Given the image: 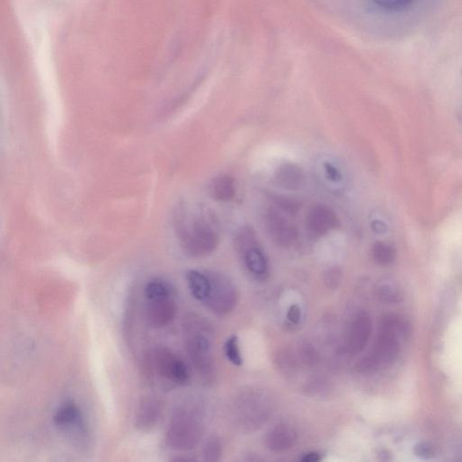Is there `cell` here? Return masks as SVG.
Listing matches in <instances>:
<instances>
[{
	"mask_svg": "<svg viewBox=\"0 0 462 462\" xmlns=\"http://www.w3.org/2000/svg\"><path fill=\"white\" fill-rule=\"evenodd\" d=\"M174 226L182 248L192 258L210 255L218 247L219 236L204 211L182 204L175 211Z\"/></svg>",
	"mask_w": 462,
	"mask_h": 462,
	"instance_id": "cell-1",
	"label": "cell"
},
{
	"mask_svg": "<svg viewBox=\"0 0 462 462\" xmlns=\"http://www.w3.org/2000/svg\"><path fill=\"white\" fill-rule=\"evenodd\" d=\"M185 348L192 365L201 377L209 379L214 374L210 328L201 317L190 315L184 319Z\"/></svg>",
	"mask_w": 462,
	"mask_h": 462,
	"instance_id": "cell-2",
	"label": "cell"
},
{
	"mask_svg": "<svg viewBox=\"0 0 462 462\" xmlns=\"http://www.w3.org/2000/svg\"><path fill=\"white\" fill-rule=\"evenodd\" d=\"M202 431L204 426L197 411L187 406L178 407L165 430V446L175 451L191 450L200 441Z\"/></svg>",
	"mask_w": 462,
	"mask_h": 462,
	"instance_id": "cell-3",
	"label": "cell"
},
{
	"mask_svg": "<svg viewBox=\"0 0 462 462\" xmlns=\"http://www.w3.org/2000/svg\"><path fill=\"white\" fill-rule=\"evenodd\" d=\"M144 293L148 323L157 329L169 325L177 313L173 286L165 280L153 279L145 286Z\"/></svg>",
	"mask_w": 462,
	"mask_h": 462,
	"instance_id": "cell-4",
	"label": "cell"
},
{
	"mask_svg": "<svg viewBox=\"0 0 462 462\" xmlns=\"http://www.w3.org/2000/svg\"><path fill=\"white\" fill-rule=\"evenodd\" d=\"M147 374L161 377L167 382L184 386L190 379L187 363L167 347H157L147 357Z\"/></svg>",
	"mask_w": 462,
	"mask_h": 462,
	"instance_id": "cell-5",
	"label": "cell"
},
{
	"mask_svg": "<svg viewBox=\"0 0 462 462\" xmlns=\"http://www.w3.org/2000/svg\"><path fill=\"white\" fill-rule=\"evenodd\" d=\"M400 352V338L389 330L380 329L372 350L357 365L359 373L369 374L386 369L394 362Z\"/></svg>",
	"mask_w": 462,
	"mask_h": 462,
	"instance_id": "cell-6",
	"label": "cell"
},
{
	"mask_svg": "<svg viewBox=\"0 0 462 462\" xmlns=\"http://www.w3.org/2000/svg\"><path fill=\"white\" fill-rule=\"evenodd\" d=\"M211 291L204 303L216 315L231 313L237 305L238 295L232 282L221 275L211 274Z\"/></svg>",
	"mask_w": 462,
	"mask_h": 462,
	"instance_id": "cell-7",
	"label": "cell"
},
{
	"mask_svg": "<svg viewBox=\"0 0 462 462\" xmlns=\"http://www.w3.org/2000/svg\"><path fill=\"white\" fill-rule=\"evenodd\" d=\"M53 424L59 430L73 437L77 443L87 437V426L83 414L78 404L67 400L57 408L53 417Z\"/></svg>",
	"mask_w": 462,
	"mask_h": 462,
	"instance_id": "cell-8",
	"label": "cell"
},
{
	"mask_svg": "<svg viewBox=\"0 0 462 462\" xmlns=\"http://www.w3.org/2000/svg\"><path fill=\"white\" fill-rule=\"evenodd\" d=\"M266 227L273 241L281 247L288 248L298 239V231L295 226L274 210L269 211L266 214Z\"/></svg>",
	"mask_w": 462,
	"mask_h": 462,
	"instance_id": "cell-9",
	"label": "cell"
},
{
	"mask_svg": "<svg viewBox=\"0 0 462 462\" xmlns=\"http://www.w3.org/2000/svg\"><path fill=\"white\" fill-rule=\"evenodd\" d=\"M338 224V217L335 211L327 205H315L306 216L307 231L313 236L325 235Z\"/></svg>",
	"mask_w": 462,
	"mask_h": 462,
	"instance_id": "cell-10",
	"label": "cell"
},
{
	"mask_svg": "<svg viewBox=\"0 0 462 462\" xmlns=\"http://www.w3.org/2000/svg\"><path fill=\"white\" fill-rule=\"evenodd\" d=\"M372 320L365 312L357 313L350 327L348 350L353 355L362 352L372 333Z\"/></svg>",
	"mask_w": 462,
	"mask_h": 462,
	"instance_id": "cell-11",
	"label": "cell"
},
{
	"mask_svg": "<svg viewBox=\"0 0 462 462\" xmlns=\"http://www.w3.org/2000/svg\"><path fill=\"white\" fill-rule=\"evenodd\" d=\"M163 414V404L156 397L141 401L135 416V426L141 431H148L157 426Z\"/></svg>",
	"mask_w": 462,
	"mask_h": 462,
	"instance_id": "cell-12",
	"label": "cell"
},
{
	"mask_svg": "<svg viewBox=\"0 0 462 462\" xmlns=\"http://www.w3.org/2000/svg\"><path fill=\"white\" fill-rule=\"evenodd\" d=\"M298 441V433L295 428L286 424H280L272 428L266 436V446L275 453L288 451Z\"/></svg>",
	"mask_w": 462,
	"mask_h": 462,
	"instance_id": "cell-13",
	"label": "cell"
},
{
	"mask_svg": "<svg viewBox=\"0 0 462 462\" xmlns=\"http://www.w3.org/2000/svg\"><path fill=\"white\" fill-rule=\"evenodd\" d=\"M276 184L286 190H299L305 183V174L298 165L291 163L282 164L275 175Z\"/></svg>",
	"mask_w": 462,
	"mask_h": 462,
	"instance_id": "cell-14",
	"label": "cell"
},
{
	"mask_svg": "<svg viewBox=\"0 0 462 462\" xmlns=\"http://www.w3.org/2000/svg\"><path fill=\"white\" fill-rule=\"evenodd\" d=\"M261 397H256V399L249 400L247 402V406L243 407L241 412V421L242 423L246 424L248 427H255L259 423L262 424L263 420H266L268 416V411H266V406L265 401L259 399Z\"/></svg>",
	"mask_w": 462,
	"mask_h": 462,
	"instance_id": "cell-15",
	"label": "cell"
},
{
	"mask_svg": "<svg viewBox=\"0 0 462 462\" xmlns=\"http://www.w3.org/2000/svg\"><path fill=\"white\" fill-rule=\"evenodd\" d=\"M187 279L192 296L198 301L204 303L211 291L210 275L197 271L187 273Z\"/></svg>",
	"mask_w": 462,
	"mask_h": 462,
	"instance_id": "cell-16",
	"label": "cell"
},
{
	"mask_svg": "<svg viewBox=\"0 0 462 462\" xmlns=\"http://www.w3.org/2000/svg\"><path fill=\"white\" fill-rule=\"evenodd\" d=\"M211 194L215 201H231L235 195L234 179L228 174L215 178L211 185Z\"/></svg>",
	"mask_w": 462,
	"mask_h": 462,
	"instance_id": "cell-17",
	"label": "cell"
},
{
	"mask_svg": "<svg viewBox=\"0 0 462 462\" xmlns=\"http://www.w3.org/2000/svg\"><path fill=\"white\" fill-rule=\"evenodd\" d=\"M245 262L248 271L255 275H264L268 272V261L264 253L256 246L245 252Z\"/></svg>",
	"mask_w": 462,
	"mask_h": 462,
	"instance_id": "cell-18",
	"label": "cell"
},
{
	"mask_svg": "<svg viewBox=\"0 0 462 462\" xmlns=\"http://www.w3.org/2000/svg\"><path fill=\"white\" fill-rule=\"evenodd\" d=\"M374 261L380 266H389L396 261L397 251L392 245L384 242H377L373 245Z\"/></svg>",
	"mask_w": 462,
	"mask_h": 462,
	"instance_id": "cell-19",
	"label": "cell"
},
{
	"mask_svg": "<svg viewBox=\"0 0 462 462\" xmlns=\"http://www.w3.org/2000/svg\"><path fill=\"white\" fill-rule=\"evenodd\" d=\"M380 329L389 330L399 338H406L409 335V325L399 316L389 315L381 320Z\"/></svg>",
	"mask_w": 462,
	"mask_h": 462,
	"instance_id": "cell-20",
	"label": "cell"
},
{
	"mask_svg": "<svg viewBox=\"0 0 462 462\" xmlns=\"http://www.w3.org/2000/svg\"><path fill=\"white\" fill-rule=\"evenodd\" d=\"M376 295L381 302L387 303H399L402 299V295L399 290L387 284L380 285L376 289Z\"/></svg>",
	"mask_w": 462,
	"mask_h": 462,
	"instance_id": "cell-21",
	"label": "cell"
},
{
	"mask_svg": "<svg viewBox=\"0 0 462 462\" xmlns=\"http://www.w3.org/2000/svg\"><path fill=\"white\" fill-rule=\"evenodd\" d=\"M225 354L228 359L235 366H241L243 360L238 348L237 336H231L225 343Z\"/></svg>",
	"mask_w": 462,
	"mask_h": 462,
	"instance_id": "cell-22",
	"label": "cell"
},
{
	"mask_svg": "<svg viewBox=\"0 0 462 462\" xmlns=\"http://www.w3.org/2000/svg\"><path fill=\"white\" fill-rule=\"evenodd\" d=\"M235 243L238 251L244 253L248 251L249 248L255 247L256 241L252 229L248 228L241 229V231L239 232L237 238H236Z\"/></svg>",
	"mask_w": 462,
	"mask_h": 462,
	"instance_id": "cell-23",
	"label": "cell"
},
{
	"mask_svg": "<svg viewBox=\"0 0 462 462\" xmlns=\"http://www.w3.org/2000/svg\"><path fill=\"white\" fill-rule=\"evenodd\" d=\"M414 453L418 458H423V460H431V458L436 457L438 450L434 444L428 443V441H421L414 446Z\"/></svg>",
	"mask_w": 462,
	"mask_h": 462,
	"instance_id": "cell-24",
	"label": "cell"
},
{
	"mask_svg": "<svg viewBox=\"0 0 462 462\" xmlns=\"http://www.w3.org/2000/svg\"><path fill=\"white\" fill-rule=\"evenodd\" d=\"M204 460L207 461H217L221 457V444L216 438L208 441L204 448Z\"/></svg>",
	"mask_w": 462,
	"mask_h": 462,
	"instance_id": "cell-25",
	"label": "cell"
},
{
	"mask_svg": "<svg viewBox=\"0 0 462 462\" xmlns=\"http://www.w3.org/2000/svg\"><path fill=\"white\" fill-rule=\"evenodd\" d=\"M342 280V271L339 268H332L326 271L325 283L327 288L335 290L339 288Z\"/></svg>",
	"mask_w": 462,
	"mask_h": 462,
	"instance_id": "cell-26",
	"label": "cell"
},
{
	"mask_svg": "<svg viewBox=\"0 0 462 462\" xmlns=\"http://www.w3.org/2000/svg\"><path fill=\"white\" fill-rule=\"evenodd\" d=\"M373 1L384 9L400 10L412 4L414 0H373Z\"/></svg>",
	"mask_w": 462,
	"mask_h": 462,
	"instance_id": "cell-27",
	"label": "cell"
},
{
	"mask_svg": "<svg viewBox=\"0 0 462 462\" xmlns=\"http://www.w3.org/2000/svg\"><path fill=\"white\" fill-rule=\"evenodd\" d=\"M300 353H301L303 362L308 365H313L317 362V352L315 349L309 342H303L300 346Z\"/></svg>",
	"mask_w": 462,
	"mask_h": 462,
	"instance_id": "cell-28",
	"label": "cell"
},
{
	"mask_svg": "<svg viewBox=\"0 0 462 462\" xmlns=\"http://www.w3.org/2000/svg\"><path fill=\"white\" fill-rule=\"evenodd\" d=\"M278 205L280 209L288 214H295L298 211V202L288 197L279 198Z\"/></svg>",
	"mask_w": 462,
	"mask_h": 462,
	"instance_id": "cell-29",
	"label": "cell"
},
{
	"mask_svg": "<svg viewBox=\"0 0 462 462\" xmlns=\"http://www.w3.org/2000/svg\"><path fill=\"white\" fill-rule=\"evenodd\" d=\"M301 309L298 305H293L290 307L288 312V319L293 323V325H298L300 320H301Z\"/></svg>",
	"mask_w": 462,
	"mask_h": 462,
	"instance_id": "cell-30",
	"label": "cell"
},
{
	"mask_svg": "<svg viewBox=\"0 0 462 462\" xmlns=\"http://www.w3.org/2000/svg\"><path fill=\"white\" fill-rule=\"evenodd\" d=\"M325 171L330 180L336 182L342 179V174H340V171L337 169L335 165L329 163L325 164Z\"/></svg>",
	"mask_w": 462,
	"mask_h": 462,
	"instance_id": "cell-31",
	"label": "cell"
},
{
	"mask_svg": "<svg viewBox=\"0 0 462 462\" xmlns=\"http://www.w3.org/2000/svg\"><path fill=\"white\" fill-rule=\"evenodd\" d=\"M301 461L303 462H318L320 461V456L319 453H310L303 455V457L301 458Z\"/></svg>",
	"mask_w": 462,
	"mask_h": 462,
	"instance_id": "cell-32",
	"label": "cell"
},
{
	"mask_svg": "<svg viewBox=\"0 0 462 462\" xmlns=\"http://www.w3.org/2000/svg\"><path fill=\"white\" fill-rule=\"evenodd\" d=\"M458 120H460L461 121V123H462V106L461 107V110H458Z\"/></svg>",
	"mask_w": 462,
	"mask_h": 462,
	"instance_id": "cell-33",
	"label": "cell"
}]
</instances>
